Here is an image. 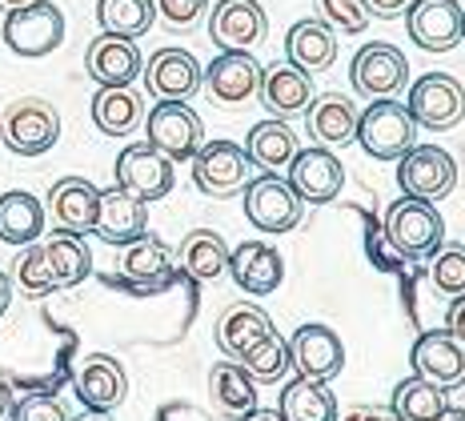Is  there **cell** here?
<instances>
[{"mask_svg":"<svg viewBox=\"0 0 465 421\" xmlns=\"http://www.w3.org/2000/svg\"><path fill=\"white\" fill-rule=\"evenodd\" d=\"M410 109L413 125L430 133H450L465 121V85L450 73H425L418 81H410Z\"/></svg>","mask_w":465,"mask_h":421,"instance_id":"8992f818","label":"cell"},{"mask_svg":"<svg viewBox=\"0 0 465 421\" xmlns=\"http://www.w3.org/2000/svg\"><path fill=\"white\" fill-rule=\"evenodd\" d=\"M410 5L413 0H361V8L370 13V21H397V16H405Z\"/></svg>","mask_w":465,"mask_h":421,"instance_id":"7bdbcfd3","label":"cell"},{"mask_svg":"<svg viewBox=\"0 0 465 421\" xmlns=\"http://www.w3.org/2000/svg\"><path fill=\"white\" fill-rule=\"evenodd\" d=\"M273 317H269L261 306H229L217 317V346L221 354L237 361L245 349H253L265 333H273Z\"/></svg>","mask_w":465,"mask_h":421,"instance_id":"1f68e13d","label":"cell"},{"mask_svg":"<svg viewBox=\"0 0 465 421\" xmlns=\"http://www.w3.org/2000/svg\"><path fill=\"white\" fill-rule=\"evenodd\" d=\"M8 306H13V281H8V273L0 269V317L8 313Z\"/></svg>","mask_w":465,"mask_h":421,"instance_id":"7dc6e473","label":"cell"},{"mask_svg":"<svg viewBox=\"0 0 465 421\" xmlns=\"http://www.w3.org/2000/svg\"><path fill=\"white\" fill-rule=\"evenodd\" d=\"M181 269H185L193 281H217L221 273L229 269L225 237L213 229H193L189 237L181 241Z\"/></svg>","mask_w":465,"mask_h":421,"instance_id":"e575fe53","label":"cell"},{"mask_svg":"<svg viewBox=\"0 0 465 421\" xmlns=\"http://www.w3.org/2000/svg\"><path fill=\"white\" fill-rule=\"evenodd\" d=\"M237 421H281V414H273V409H253V414H245Z\"/></svg>","mask_w":465,"mask_h":421,"instance_id":"c3c4849f","label":"cell"},{"mask_svg":"<svg viewBox=\"0 0 465 421\" xmlns=\"http://www.w3.org/2000/svg\"><path fill=\"white\" fill-rule=\"evenodd\" d=\"M357 113L361 109H357L345 93H322L309 101L305 129L313 136V145H322V149H341L357 133Z\"/></svg>","mask_w":465,"mask_h":421,"instance_id":"d4e9b609","label":"cell"},{"mask_svg":"<svg viewBox=\"0 0 465 421\" xmlns=\"http://www.w3.org/2000/svg\"><path fill=\"white\" fill-rule=\"evenodd\" d=\"M153 8H157V16L173 33H189V28L205 21L209 0H153Z\"/></svg>","mask_w":465,"mask_h":421,"instance_id":"b9f144b4","label":"cell"},{"mask_svg":"<svg viewBox=\"0 0 465 421\" xmlns=\"http://www.w3.org/2000/svg\"><path fill=\"white\" fill-rule=\"evenodd\" d=\"M144 121V101L133 85L124 89H96L93 96V125L104 136H133Z\"/></svg>","mask_w":465,"mask_h":421,"instance_id":"d6a6232c","label":"cell"},{"mask_svg":"<svg viewBox=\"0 0 465 421\" xmlns=\"http://www.w3.org/2000/svg\"><path fill=\"white\" fill-rule=\"evenodd\" d=\"M8 421H73L69 406L53 394H28L13 401V417Z\"/></svg>","mask_w":465,"mask_h":421,"instance_id":"60d3db41","label":"cell"},{"mask_svg":"<svg viewBox=\"0 0 465 421\" xmlns=\"http://www.w3.org/2000/svg\"><path fill=\"white\" fill-rule=\"evenodd\" d=\"M33 5V0H0V13H13V8H25Z\"/></svg>","mask_w":465,"mask_h":421,"instance_id":"f907efd6","label":"cell"},{"mask_svg":"<svg viewBox=\"0 0 465 421\" xmlns=\"http://www.w3.org/2000/svg\"><path fill=\"white\" fill-rule=\"evenodd\" d=\"M289 189L297 193L305 205H329L341 193L345 185V165L333 149H322V145H309V149H297V156L289 161Z\"/></svg>","mask_w":465,"mask_h":421,"instance_id":"2e32d148","label":"cell"},{"mask_svg":"<svg viewBox=\"0 0 465 421\" xmlns=\"http://www.w3.org/2000/svg\"><path fill=\"white\" fill-rule=\"evenodd\" d=\"M0 41L16 56H48L64 41V13L53 0H33L25 8H13L0 21Z\"/></svg>","mask_w":465,"mask_h":421,"instance_id":"5b68a950","label":"cell"},{"mask_svg":"<svg viewBox=\"0 0 465 421\" xmlns=\"http://www.w3.org/2000/svg\"><path fill=\"white\" fill-rule=\"evenodd\" d=\"M337 421H401V414H397L393 406H361L349 417H337Z\"/></svg>","mask_w":465,"mask_h":421,"instance_id":"ee69618b","label":"cell"},{"mask_svg":"<svg viewBox=\"0 0 465 421\" xmlns=\"http://www.w3.org/2000/svg\"><path fill=\"white\" fill-rule=\"evenodd\" d=\"M144 141L157 153H164L173 165L193 161L205 145V125L189 109V101H157L144 113Z\"/></svg>","mask_w":465,"mask_h":421,"instance_id":"ba28073f","label":"cell"},{"mask_svg":"<svg viewBox=\"0 0 465 421\" xmlns=\"http://www.w3.org/2000/svg\"><path fill=\"white\" fill-rule=\"evenodd\" d=\"M89 273H93V253L84 237L69 229H56V233H41V241L25 245V253L13 266V281L28 297H48L56 289L81 286Z\"/></svg>","mask_w":465,"mask_h":421,"instance_id":"6da1fadb","label":"cell"},{"mask_svg":"<svg viewBox=\"0 0 465 421\" xmlns=\"http://www.w3.org/2000/svg\"><path fill=\"white\" fill-rule=\"evenodd\" d=\"M84 421H113V417H109V414H89Z\"/></svg>","mask_w":465,"mask_h":421,"instance_id":"816d5d0a","label":"cell"},{"mask_svg":"<svg viewBox=\"0 0 465 421\" xmlns=\"http://www.w3.org/2000/svg\"><path fill=\"white\" fill-rule=\"evenodd\" d=\"M349 81L361 96H397L401 89H410V61L397 45L370 41L365 48H357Z\"/></svg>","mask_w":465,"mask_h":421,"instance_id":"8fae6325","label":"cell"},{"mask_svg":"<svg viewBox=\"0 0 465 421\" xmlns=\"http://www.w3.org/2000/svg\"><path fill=\"white\" fill-rule=\"evenodd\" d=\"M313 13L322 25L345 36H361L365 25H370V13L361 8V0H313Z\"/></svg>","mask_w":465,"mask_h":421,"instance_id":"ab89813d","label":"cell"},{"mask_svg":"<svg viewBox=\"0 0 465 421\" xmlns=\"http://www.w3.org/2000/svg\"><path fill=\"white\" fill-rule=\"evenodd\" d=\"M13 389H8V381L5 377H0V421H8V417H13Z\"/></svg>","mask_w":465,"mask_h":421,"instance_id":"bcb514c9","label":"cell"},{"mask_svg":"<svg viewBox=\"0 0 465 421\" xmlns=\"http://www.w3.org/2000/svg\"><path fill=\"white\" fill-rule=\"evenodd\" d=\"M209 397H213V406H217V414L245 417L257 409V381L245 374L241 361L225 357L209 369Z\"/></svg>","mask_w":465,"mask_h":421,"instance_id":"4dcf8cb0","label":"cell"},{"mask_svg":"<svg viewBox=\"0 0 465 421\" xmlns=\"http://www.w3.org/2000/svg\"><path fill=\"white\" fill-rule=\"evenodd\" d=\"M96 197H101V189H96L93 181L84 177H61L48 189V217L56 221V229H69V233H93V221H96Z\"/></svg>","mask_w":465,"mask_h":421,"instance_id":"4316f807","label":"cell"},{"mask_svg":"<svg viewBox=\"0 0 465 421\" xmlns=\"http://www.w3.org/2000/svg\"><path fill=\"white\" fill-rule=\"evenodd\" d=\"M141 76H144V89L157 96V101H189V96L201 93L205 68L185 48H157L144 61Z\"/></svg>","mask_w":465,"mask_h":421,"instance_id":"ac0fdd59","label":"cell"},{"mask_svg":"<svg viewBox=\"0 0 465 421\" xmlns=\"http://www.w3.org/2000/svg\"><path fill=\"white\" fill-rule=\"evenodd\" d=\"M413 136H418V125H413L410 109L397 96H373V105H365V113H357L353 141L373 161H401L413 149Z\"/></svg>","mask_w":465,"mask_h":421,"instance_id":"3957f363","label":"cell"},{"mask_svg":"<svg viewBox=\"0 0 465 421\" xmlns=\"http://www.w3.org/2000/svg\"><path fill=\"white\" fill-rule=\"evenodd\" d=\"M225 273L237 281V289L253 293V297H269L285 277V261L269 241H241L237 249H229Z\"/></svg>","mask_w":465,"mask_h":421,"instance_id":"7402d4cb","label":"cell"},{"mask_svg":"<svg viewBox=\"0 0 465 421\" xmlns=\"http://www.w3.org/2000/svg\"><path fill=\"white\" fill-rule=\"evenodd\" d=\"M241 197H245V217L269 237L293 233L305 217V201L289 189V181L281 173H261L241 189Z\"/></svg>","mask_w":465,"mask_h":421,"instance_id":"52a82bcc","label":"cell"},{"mask_svg":"<svg viewBox=\"0 0 465 421\" xmlns=\"http://www.w3.org/2000/svg\"><path fill=\"white\" fill-rule=\"evenodd\" d=\"M141 48L129 36L101 33L96 41L84 48V73L93 76L101 89H124V85L141 81Z\"/></svg>","mask_w":465,"mask_h":421,"instance_id":"d6986e66","label":"cell"},{"mask_svg":"<svg viewBox=\"0 0 465 421\" xmlns=\"http://www.w3.org/2000/svg\"><path fill=\"white\" fill-rule=\"evenodd\" d=\"M237 361L245 366V374L253 377L257 386H277V381L293 369V366H289V341L281 337L277 329L265 333V337H261L253 349H245Z\"/></svg>","mask_w":465,"mask_h":421,"instance_id":"74e56055","label":"cell"},{"mask_svg":"<svg viewBox=\"0 0 465 421\" xmlns=\"http://www.w3.org/2000/svg\"><path fill=\"white\" fill-rule=\"evenodd\" d=\"M289 366L297 369V377L333 381L345 369V346L329 326L309 321V326H297L289 337Z\"/></svg>","mask_w":465,"mask_h":421,"instance_id":"e0dca14e","label":"cell"},{"mask_svg":"<svg viewBox=\"0 0 465 421\" xmlns=\"http://www.w3.org/2000/svg\"><path fill=\"white\" fill-rule=\"evenodd\" d=\"M41 233H45V205L36 193L28 189L0 193V241L25 249V245L41 241Z\"/></svg>","mask_w":465,"mask_h":421,"instance_id":"f1b7e54d","label":"cell"},{"mask_svg":"<svg viewBox=\"0 0 465 421\" xmlns=\"http://www.w3.org/2000/svg\"><path fill=\"white\" fill-rule=\"evenodd\" d=\"M0 141L16 156H45L61 141V113L45 96H21L0 113Z\"/></svg>","mask_w":465,"mask_h":421,"instance_id":"277c9868","label":"cell"},{"mask_svg":"<svg viewBox=\"0 0 465 421\" xmlns=\"http://www.w3.org/2000/svg\"><path fill=\"white\" fill-rule=\"evenodd\" d=\"M450 301H453V306H450V313H445V329H450L453 337L465 346V293H461V297H450Z\"/></svg>","mask_w":465,"mask_h":421,"instance_id":"f6af8a7d","label":"cell"},{"mask_svg":"<svg viewBox=\"0 0 465 421\" xmlns=\"http://www.w3.org/2000/svg\"><path fill=\"white\" fill-rule=\"evenodd\" d=\"M257 96L261 105H265V113H273L277 121H293V116H302L309 109V101H313V73H305V68L297 65H269L261 68V85H257Z\"/></svg>","mask_w":465,"mask_h":421,"instance_id":"44dd1931","label":"cell"},{"mask_svg":"<svg viewBox=\"0 0 465 421\" xmlns=\"http://www.w3.org/2000/svg\"><path fill=\"white\" fill-rule=\"evenodd\" d=\"M76 397L89 406V414H113L129 397V377H124L121 361L109 354L84 357L76 369Z\"/></svg>","mask_w":465,"mask_h":421,"instance_id":"603a6c76","label":"cell"},{"mask_svg":"<svg viewBox=\"0 0 465 421\" xmlns=\"http://www.w3.org/2000/svg\"><path fill=\"white\" fill-rule=\"evenodd\" d=\"M430 277L433 289L445 293V297H461L465 293V249L461 245H441L430 257Z\"/></svg>","mask_w":465,"mask_h":421,"instance_id":"f35d334b","label":"cell"},{"mask_svg":"<svg viewBox=\"0 0 465 421\" xmlns=\"http://www.w3.org/2000/svg\"><path fill=\"white\" fill-rule=\"evenodd\" d=\"M113 177H116V189L133 193V197L141 201H161L173 193V181H177V173H173V161L164 153H157L149 141L144 145H129V149H121L113 165Z\"/></svg>","mask_w":465,"mask_h":421,"instance_id":"7c38bea8","label":"cell"},{"mask_svg":"<svg viewBox=\"0 0 465 421\" xmlns=\"http://www.w3.org/2000/svg\"><path fill=\"white\" fill-rule=\"evenodd\" d=\"M93 233L104 245H133L141 233H149V201L133 197L124 189H101L96 197V221Z\"/></svg>","mask_w":465,"mask_h":421,"instance_id":"ffe728a7","label":"cell"},{"mask_svg":"<svg viewBox=\"0 0 465 421\" xmlns=\"http://www.w3.org/2000/svg\"><path fill=\"white\" fill-rule=\"evenodd\" d=\"M410 366L418 377L445 389V394L465 386V346L450 329H425L410 349Z\"/></svg>","mask_w":465,"mask_h":421,"instance_id":"9a60e30c","label":"cell"},{"mask_svg":"<svg viewBox=\"0 0 465 421\" xmlns=\"http://www.w3.org/2000/svg\"><path fill=\"white\" fill-rule=\"evenodd\" d=\"M257 85H261V65L253 53H221L217 61L205 68V89L217 105H245L249 96H257Z\"/></svg>","mask_w":465,"mask_h":421,"instance_id":"cb8c5ba5","label":"cell"},{"mask_svg":"<svg viewBox=\"0 0 465 421\" xmlns=\"http://www.w3.org/2000/svg\"><path fill=\"white\" fill-rule=\"evenodd\" d=\"M169 273H173V249L153 233H141L133 245H124V257H121V281L129 289H164L169 286Z\"/></svg>","mask_w":465,"mask_h":421,"instance_id":"484cf974","label":"cell"},{"mask_svg":"<svg viewBox=\"0 0 465 421\" xmlns=\"http://www.w3.org/2000/svg\"><path fill=\"white\" fill-rule=\"evenodd\" d=\"M253 181V161H249L245 145L232 141H205L193 156V185L205 197H237L245 185Z\"/></svg>","mask_w":465,"mask_h":421,"instance_id":"9c48e42d","label":"cell"},{"mask_svg":"<svg viewBox=\"0 0 465 421\" xmlns=\"http://www.w3.org/2000/svg\"><path fill=\"white\" fill-rule=\"evenodd\" d=\"M433 421H465V409H458V406H445V414H438Z\"/></svg>","mask_w":465,"mask_h":421,"instance_id":"681fc988","label":"cell"},{"mask_svg":"<svg viewBox=\"0 0 465 421\" xmlns=\"http://www.w3.org/2000/svg\"><path fill=\"white\" fill-rule=\"evenodd\" d=\"M157 21V8L153 0H96V25L113 36H129L137 41Z\"/></svg>","mask_w":465,"mask_h":421,"instance_id":"d590c367","label":"cell"},{"mask_svg":"<svg viewBox=\"0 0 465 421\" xmlns=\"http://www.w3.org/2000/svg\"><path fill=\"white\" fill-rule=\"evenodd\" d=\"M285 56L305 73H325L337 61V33L317 16H305L285 33Z\"/></svg>","mask_w":465,"mask_h":421,"instance_id":"83f0119b","label":"cell"},{"mask_svg":"<svg viewBox=\"0 0 465 421\" xmlns=\"http://www.w3.org/2000/svg\"><path fill=\"white\" fill-rule=\"evenodd\" d=\"M405 28L425 53H450L465 41V8L458 0H413L405 8Z\"/></svg>","mask_w":465,"mask_h":421,"instance_id":"4fadbf2b","label":"cell"},{"mask_svg":"<svg viewBox=\"0 0 465 421\" xmlns=\"http://www.w3.org/2000/svg\"><path fill=\"white\" fill-rule=\"evenodd\" d=\"M269 36V16L257 0H217L209 13V41L221 53H253Z\"/></svg>","mask_w":465,"mask_h":421,"instance_id":"5bb4252c","label":"cell"},{"mask_svg":"<svg viewBox=\"0 0 465 421\" xmlns=\"http://www.w3.org/2000/svg\"><path fill=\"white\" fill-rule=\"evenodd\" d=\"M381 237H385V245H390L397 257L430 261L433 253L445 245V217L433 209V201L397 197L390 209H385Z\"/></svg>","mask_w":465,"mask_h":421,"instance_id":"7a4b0ae2","label":"cell"},{"mask_svg":"<svg viewBox=\"0 0 465 421\" xmlns=\"http://www.w3.org/2000/svg\"><path fill=\"white\" fill-rule=\"evenodd\" d=\"M277 414L281 421H337V397L325 381H313V377H297L281 389V401H277Z\"/></svg>","mask_w":465,"mask_h":421,"instance_id":"836d02e7","label":"cell"},{"mask_svg":"<svg viewBox=\"0 0 465 421\" xmlns=\"http://www.w3.org/2000/svg\"><path fill=\"white\" fill-rule=\"evenodd\" d=\"M390 406L401 414V421H433L438 414H445V389L438 386H430L425 377H405V381H397V389H393V401Z\"/></svg>","mask_w":465,"mask_h":421,"instance_id":"8d00e7d4","label":"cell"},{"mask_svg":"<svg viewBox=\"0 0 465 421\" xmlns=\"http://www.w3.org/2000/svg\"><path fill=\"white\" fill-rule=\"evenodd\" d=\"M397 185H401V197L438 205L441 197H450L458 189V161L438 145H413L397 161Z\"/></svg>","mask_w":465,"mask_h":421,"instance_id":"30bf717a","label":"cell"},{"mask_svg":"<svg viewBox=\"0 0 465 421\" xmlns=\"http://www.w3.org/2000/svg\"><path fill=\"white\" fill-rule=\"evenodd\" d=\"M297 149H302L297 133L289 129V121H277V116L253 125L249 141H245L249 161H253V169H261V173H285L289 161L297 156Z\"/></svg>","mask_w":465,"mask_h":421,"instance_id":"f546056e","label":"cell"}]
</instances>
